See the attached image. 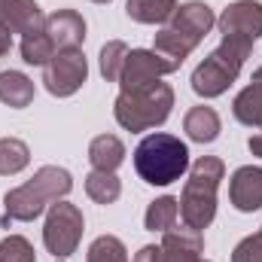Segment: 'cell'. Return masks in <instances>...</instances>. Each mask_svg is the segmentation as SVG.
Instances as JSON below:
<instances>
[{"label": "cell", "mask_w": 262, "mask_h": 262, "mask_svg": "<svg viewBox=\"0 0 262 262\" xmlns=\"http://www.w3.org/2000/svg\"><path fill=\"white\" fill-rule=\"evenodd\" d=\"M229 201L241 213H253L262 207V168L244 165L229 180Z\"/></svg>", "instance_id": "obj_11"}, {"label": "cell", "mask_w": 262, "mask_h": 262, "mask_svg": "<svg viewBox=\"0 0 262 262\" xmlns=\"http://www.w3.org/2000/svg\"><path fill=\"white\" fill-rule=\"evenodd\" d=\"M165 73H171V67L152 49H131L125 67H122V76H119V85H122V92H137V89L159 82V76H165Z\"/></svg>", "instance_id": "obj_9"}, {"label": "cell", "mask_w": 262, "mask_h": 262, "mask_svg": "<svg viewBox=\"0 0 262 262\" xmlns=\"http://www.w3.org/2000/svg\"><path fill=\"white\" fill-rule=\"evenodd\" d=\"M82 229H85L82 210L70 201H55L49 204V216L43 226V244L55 259H67L70 253H76Z\"/></svg>", "instance_id": "obj_6"}, {"label": "cell", "mask_w": 262, "mask_h": 262, "mask_svg": "<svg viewBox=\"0 0 262 262\" xmlns=\"http://www.w3.org/2000/svg\"><path fill=\"white\" fill-rule=\"evenodd\" d=\"M216 28L223 37H244V40H259L262 37V3L259 0H235L223 9L216 18Z\"/></svg>", "instance_id": "obj_8"}, {"label": "cell", "mask_w": 262, "mask_h": 262, "mask_svg": "<svg viewBox=\"0 0 262 262\" xmlns=\"http://www.w3.org/2000/svg\"><path fill=\"white\" fill-rule=\"evenodd\" d=\"M201 262H207V259H201Z\"/></svg>", "instance_id": "obj_34"}, {"label": "cell", "mask_w": 262, "mask_h": 262, "mask_svg": "<svg viewBox=\"0 0 262 262\" xmlns=\"http://www.w3.org/2000/svg\"><path fill=\"white\" fill-rule=\"evenodd\" d=\"M0 25L12 34H34L46 28V15L34 0H0Z\"/></svg>", "instance_id": "obj_13"}, {"label": "cell", "mask_w": 262, "mask_h": 262, "mask_svg": "<svg viewBox=\"0 0 262 262\" xmlns=\"http://www.w3.org/2000/svg\"><path fill=\"white\" fill-rule=\"evenodd\" d=\"M131 262H165V253H162V247L146 244V247H140V250L134 253V259Z\"/></svg>", "instance_id": "obj_28"}, {"label": "cell", "mask_w": 262, "mask_h": 262, "mask_svg": "<svg viewBox=\"0 0 262 262\" xmlns=\"http://www.w3.org/2000/svg\"><path fill=\"white\" fill-rule=\"evenodd\" d=\"M89 79V61L79 49H64L55 52L52 61L43 67V85L49 95L55 98H70L82 89V82Z\"/></svg>", "instance_id": "obj_7"}, {"label": "cell", "mask_w": 262, "mask_h": 262, "mask_svg": "<svg viewBox=\"0 0 262 262\" xmlns=\"http://www.w3.org/2000/svg\"><path fill=\"white\" fill-rule=\"evenodd\" d=\"M85 262H128V250L116 235H101L92 241Z\"/></svg>", "instance_id": "obj_25"}, {"label": "cell", "mask_w": 262, "mask_h": 262, "mask_svg": "<svg viewBox=\"0 0 262 262\" xmlns=\"http://www.w3.org/2000/svg\"><path fill=\"white\" fill-rule=\"evenodd\" d=\"M259 128H262V125H259Z\"/></svg>", "instance_id": "obj_35"}, {"label": "cell", "mask_w": 262, "mask_h": 262, "mask_svg": "<svg viewBox=\"0 0 262 262\" xmlns=\"http://www.w3.org/2000/svg\"><path fill=\"white\" fill-rule=\"evenodd\" d=\"M232 113L241 125H262V85L250 82L244 92H238L232 101Z\"/></svg>", "instance_id": "obj_19"}, {"label": "cell", "mask_w": 262, "mask_h": 262, "mask_svg": "<svg viewBox=\"0 0 262 262\" xmlns=\"http://www.w3.org/2000/svg\"><path fill=\"white\" fill-rule=\"evenodd\" d=\"M216 25V15H213V9L207 6V3H201V0H189V3H183V6H177V12L171 15V28L177 31V34H183L189 43H201L207 34H210V28Z\"/></svg>", "instance_id": "obj_10"}, {"label": "cell", "mask_w": 262, "mask_h": 262, "mask_svg": "<svg viewBox=\"0 0 262 262\" xmlns=\"http://www.w3.org/2000/svg\"><path fill=\"white\" fill-rule=\"evenodd\" d=\"M92 3H110V0H92Z\"/></svg>", "instance_id": "obj_32"}, {"label": "cell", "mask_w": 262, "mask_h": 262, "mask_svg": "<svg viewBox=\"0 0 262 262\" xmlns=\"http://www.w3.org/2000/svg\"><path fill=\"white\" fill-rule=\"evenodd\" d=\"M34 259H37V253H34L28 238L9 235V238L0 241V262H34Z\"/></svg>", "instance_id": "obj_26"}, {"label": "cell", "mask_w": 262, "mask_h": 262, "mask_svg": "<svg viewBox=\"0 0 262 262\" xmlns=\"http://www.w3.org/2000/svg\"><path fill=\"white\" fill-rule=\"evenodd\" d=\"M55 262H64V259H55Z\"/></svg>", "instance_id": "obj_33"}, {"label": "cell", "mask_w": 262, "mask_h": 262, "mask_svg": "<svg viewBox=\"0 0 262 262\" xmlns=\"http://www.w3.org/2000/svg\"><path fill=\"white\" fill-rule=\"evenodd\" d=\"M73 189V177L70 171L58 168V165H43L40 171H34V177L15 189H9L3 198V207H6V216L9 220H18V223H31L37 220L49 204L61 201Z\"/></svg>", "instance_id": "obj_2"}, {"label": "cell", "mask_w": 262, "mask_h": 262, "mask_svg": "<svg viewBox=\"0 0 262 262\" xmlns=\"http://www.w3.org/2000/svg\"><path fill=\"white\" fill-rule=\"evenodd\" d=\"M162 253H165V262H201L204 238H201V232L189 229V226H183V229L174 226L165 232Z\"/></svg>", "instance_id": "obj_14"}, {"label": "cell", "mask_w": 262, "mask_h": 262, "mask_svg": "<svg viewBox=\"0 0 262 262\" xmlns=\"http://www.w3.org/2000/svg\"><path fill=\"white\" fill-rule=\"evenodd\" d=\"M253 52V40L244 37H223V43L192 70V92L201 98H220L238 79L244 61Z\"/></svg>", "instance_id": "obj_4"}, {"label": "cell", "mask_w": 262, "mask_h": 262, "mask_svg": "<svg viewBox=\"0 0 262 262\" xmlns=\"http://www.w3.org/2000/svg\"><path fill=\"white\" fill-rule=\"evenodd\" d=\"M89 162L95 171H116L125 162V143L116 134H98L89 143Z\"/></svg>", "instance_id": "obj_15"}, {"label": "cell", "mask_w": 262, "mask_h": 262, "mask_svg": "<svg viewBox=\"0 0 262 262\" xmlns=\"http://www.w3.org/2000/svg\"><path fill=\"white\" fill-rule=\"evenodd\" d=\"M232 262H262V232L247 235V238L232 250Z\"/></svg>", "instance_id": "obj_27"}, {"label": "cell", "mask_w": 262, "mask_h": 262, "mask_svg": "<svg viewBox=\"0 0 262 262\" xmlns=\"http://www.w3.org/2000/svg\"><path fill=\"white\" fill-rule=\"evenodd\" d=\"M134 171L149 186H171L189 171V149L180 137L152 131L134 149Z\"/></svg>", "instance_id": "obj_1"}, {"label": "cell", "mask_w": 262, "mask_h": 262, "mask_svg": "<svg viewBox=\"0 0 262 262\" xmlns=\"http://www.w3.org/2000/svg\"><path fill=\"white\" fill-rule=\"evenodd\" d=\"M226 177V165L216 156H201L189 165V180L180 195V216L183 226L204 232L216 216V189Z\"/></svg>", "instance_id": "obj_3"}, {"label": "cell", "mask_w": 262, "mask_h": 262, "mask_svg": "<svg viewBox=\"0 0 262 262\" xmlns=\"http://www.w3.org/2000/svg\"><path fill=\"white\" fill-rule=\"evenodd\" d=\"M125 12L137 25H165L177 12V0H128Z\"/></svg>", "instance_id": "obj_18"}, {"label": "cell", "mask_w": 262, "mask_h": 262, "mask_svg": "<svg viewBox=\"0 0 262 262\" xmlns=\"http://www.w3.org/2000/svg\"><path fill=\"white\" fill-rule=\"evenodd\" d=\"M183 131L189 134V140H195V143H213L216 137H220V131H223V122H220V116H216V110L213 107H192L189 113H186V119H183Z\"/></svg>", "instance_id": "obj_17"}, {"label": "cell", "mask_w": 262, "mask_h": 262, "mask_svg": "<svg viewBox=\"0 0 262 262\" xmlns=\"http://www.w3.org/2000/svg\"><path fill=\"white\" fill-rule=\"evenodd\" d=\"M49 40L55 43L58 52L64 49H79L82 40H85V18L76 12V9H58L52 15H46V28Z\"/></svg>", "instance_id": "obj_12"}, {"label": "cell", "mask_w": 262, "mask_h": 262, "mask_svg": "<svg viewBox=\"0 0 262 262\" xmlns=\"http://www.w3.org/2000/svg\"><path fill=\"white\" fill-rule=\"evenodd\" d=\"M9 49H12V31H9L6 25H0V58H3Z\"/></svg>", "instance_id": "obj_29"}, {"label": "cell", "mask_w": 262, "mask_h": 262, "mask_svg": "<svg viewBox=\"0 0 262 262\" xmlns=\"http://www.w3.org/2000/svg\"><path fill=\"white\" fill-rule=\"evenodd\" d=\"M171 107H174V89L159 79L137 92H119L113 116L125 131H149L168 122Z\"/></svg>", "instance_id": "obj_5"}, {"label": "cell", "mask_w": 262, "mask_h": 262, "mask_svg": "<svg viewBox=\"0 0 262 262\" xmlns=\"http://www.w3.org/2000/svg\"><path fill=\"white\" fill-rule=\"evenodd\" d=\"M55 43L49 40L46 31H34V34H25L21 37V61L25 64H37V67H46L55 55Z\"/></svg>", "instance_id": "obj_23"}, {"label": "cell", "mask_w": 262, "mask_h": 262, "mask_svg": "<svg viewBox=\"0 0 262 262\" xmlns=\"http://www.w3.org/2000/svg\"><path fill=\"white\" fill-rule=\"evenodd\" d=\"M247 146H250V152H253V156H259V159H262V131H259V134H253V137L247 140Z\"/></svg>", "instance_id": "obj_30"}, {"label": "cell", "mask_w": 262, "mask_h": 262, "mask_svg": "<svg viewBox=\"0 0 262 262\" xmlns=\"http://www.w3.org/2000/svg\"><path fill=\"white\" fill-rule=\"evenodd\" d=\"M31 162V149L18 137H0V177H12L25 171Z\"/></svg>", "instance_id": "obj_22"}, {"label": "cell", "mask_w": 262, "mask_h": 262, "mask_svg": "<svg viewBox=\"0 0 262 262\" xmlns=\"http://www.w3.org/2000/svg\"><path fill=\"white\" fill-rule=\"evenodd\" d=\"M177 216H180V201L171 198V195H162L146 207L143 226H146L149 232H168V229L177 226Z\"/></svg>", "instance_id": "obj_20"}, {"label": "cell", "mask_w": 262, "mask_h": 262, "mask_svg": "<svg viewBox=\"0 0 262 262\" xmlns=\"http://www.w3.org/2000/svg\"><path fill=\"white\" fill-rule=\"evenodd\" d=\"M250 82H256V85H262V67H256V70H253V79H250Z\"/></svg>", "instance_id": "obj_31"}, {"label": "cell", "mask_w": 262, "mask_h": 262, "mask_svg": "<svg viewBox=\"0 0 262 262\" xmlns=\"http://www.w3.org/2000/svg\"><path fill=\"white\" fill-rule=\"evenodd\" d=\"M85 195L98 204H113L122 195V183H119L116 171H92L85 177Z\"/></svg>", "instance_id": "obj_21"}, {"label": "cell", "mask_w": 262, "mask_h": 262, "mask_svg": "<svg viewBox=\"0 0 262 262\" xmlns=\"http://www.w3.org/2000/svg\"><path fill=\"white\" fill-rule=\"evenodd\" d=\"M0 101L12 110L31 107L34 101V79L21 70H0Z\"/></svg>", "instance_id": "obj_16"}, {"label": "cell", "mask_w": 262, "mask_h": 262, "mask_svg": "<svg viewBox=\"0 0 262 262\" xmlns=\"http://www.w3.org/2000/svg\"><path fill=\"white\" fill-rule=\"evenodd\" d=\"M128 52L131 49L122 43V40H110V43H104V49H101V76H104L107 82H119Z\"/></svg>", "instance_id": "obj_24"}]
</instances>
